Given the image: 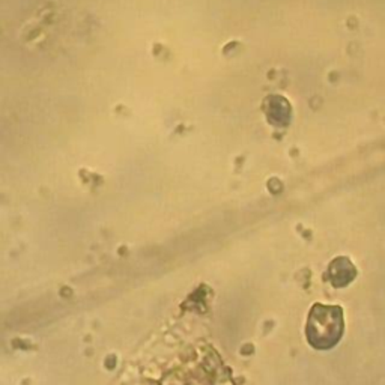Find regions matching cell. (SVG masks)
<instances>
[{
    "label": "cell",
    "instance_id": "1",
    "mask_svg": "<svg viewBox=\"0 0 385 385\" xmlns=\"http://www.w3.org/2000/svg\"><path fill=\"white\" fill-rule=\"evenodd\" d=\"M343 332V313L340 307L316 304L309 316L305 335L316 349H331Z\"/></svg>",
    "mask_w": 385,
    "mask_h": 385
},
{
    "label": "cell",
    "instance_id": "2",
    "mask_svg": "<svg viewBox=\"0 0 385 385\" xmlns=\"http://www.w3.org/2000/svg\"><path fill=\"white\" fill-rule=\"evenodd\" d=\"M354 277H355V268L346 258H339L331 264L330 280L336 288H343L346 285H349L354 280Z\"/></svg>",
    "mask_w": 385,
    "mask_h": 385
},
{
    "label": "cell",
    "instance_id": "3",
    "mask_svg": "<svg viewBox=\"0 0 385 385\" xmlns=\"http://www.w3.org/2000/svg\"><path fill=\"white\" fill-rule=\"evenodd\" d=\"M266 106H268V119L273 124L285 125L289 122L291 107L286 99L280 97H271L266 101Z\"/></svg>",
    "mask_w": 385,
    "mask_h": 385
}]
</instances>
